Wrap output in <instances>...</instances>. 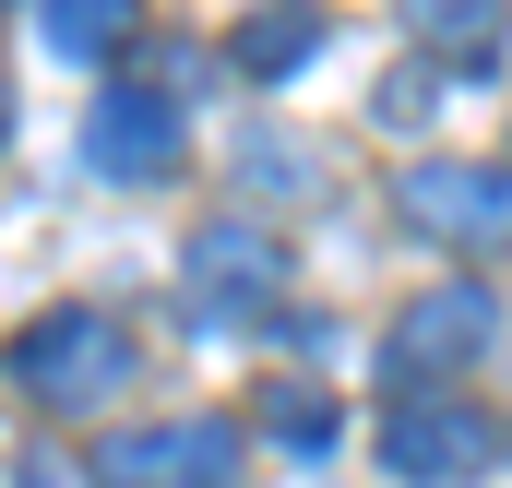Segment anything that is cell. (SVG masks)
Wrapping results in <instances>:
<instances>
[{
    "label": "cell",
    "mask_w": 512,
    "mask_h": 488,
    "mask_svg": "<svg viewBox=\"0 0 512 488\" xmlns=\"http://www.w3.org/2000/svg\"><path fill=\"white\" fill-rule=\"evenodd\" d=\"M0 369H12L36 405H108V393L131 381V334L108 322V310H72V298H60V310H36V322L12 334Z\"/></svg>",
    "instance_id": "1"
},
{
    "label": "cell",
    "mask_w": 512,
    "mask_h": 488,
    "mask_svg": "<svg viewBox=\"0 0 512 488\" xmlns=\"http://www.w3.org/2000/svg\"><path fill=\"white\" fill-rule=\"evenodd\" d=\"M501 334V298L477 286V274H453V286H429V298H405L393 310V334H382V369L417 393V381H441V369H465L477 346Z\"/></svg>",
    "instance_id": "2"
},
{
    "label": "cell",
    "mask_w": 512,
    "mask_h": 488,
    "mask_svg": "<svg viewBox=\"0 0 512 488\" xmlns=\"http://www.w3.org/2000/svg\"><path fill=\"white\" fill-rule=\"evenodd\" d=\"M108 488H239V429L227 417H167V429H120L96 453Z\"/></svg>",
    "instance_id": "3"
},
{
    "label": "cell",
    "mask_w": 512,
    "mask_h": 488,
    "mask_svg": "<svg viewBox=\"0 0 512 488\" xmlns=\"http://www.w3.org/2000/svg\"><path fill=\"white\" fill-rule=\"evenodd\" d=\"M382 465L405 488H465V477H489V417L453 405V393H405L382 417Z\"/></svg>",
    "instance_id": "4"
},
{
    "label": "cell",
    "mask_w": 512,
    "mask_h": 488,
    "mask_svg": "<svg viewBox=\"0 0 512 488\" xmlns=\"http://www.w3.org/2000/svg\"><path fill=\"white\" fill-rule=\"evenodd\" d=\"M84 167L120 179V191L167 179V167H179V108H167V84H108V96L84 108Z\"/></svg>",
    "instance_id": "5"
},
{
    "label": "cell",
    "mask_w": 512,
    "mask_h": 488,
    "mask_svg": "<svg viewBox=\"0 0 512 488\" xmlns=\"http://www.w3.org/2000/svg\"><path fill=\"white\" fill-rule=\"evenodd\" d=\"M405 215L453 250H501L512 239V167H405Z\"/></svg>",
    "instance_id": "6"
},
{
    "label": "cell",
    "mask_w": 512,
    "mask_h": 488,
    "mask_svg": "<svg viewBox=\"0 0 512 488\" xmlns=\"http://www.w3.org/2000/svg\"><path fill=\"white\" fill-rule=\"evenodd\" d=\"M179 274H191V298H203V310H274L286 250L262 239V227H239V215H203L191 250H179Z\"/></svg>",
    "instance_id": "7"
},
{
    "label": "cell",
    "mask_w": 512,
    "mask_h": 488,
    "mask_svg": "<svg viewBox=\"0 0 512 488\" xmlns=\"http://www.w3.org/2000/svg\"><path fill=\"white\" fill-rule=\"evenodd\" d=\"M393 12L429 60H501V36H512V0H393Z\"/></svg>",
    "instance_id": "8"
},
{
    "label": "cell",
    "mask_w": 512,
    "mask_h": 488,
    "mask_svg": "<svg viewBox=\"0 0 512 488\" xmlns=\"http://www.w3.org/2000/svg\"><path fill=\"white\" fill-rule=\"evenodd\" d=\"M322 36H334V24H322L310 0H274V12H251V24L227 36V48H239V72H251V84H286V72L322 48Z\"/></svg>",
    "instance_id": "9"
},
{
    "label": "cell",
    "mask_w": 512,
    "mask_h": 488,
    "mask_svg": "<svg viewBox=\"0 0 512 488\" xmlns=\"http://www.w3.org/2000/svg\"><path fill=\"white\" fill-rule=\"evenodd\" d=\"M36 36L60 60H120L131 48V0H36Z\"/></svg>",
    "instance_id": "10"
},
{
    "label": "cell",
    "mask_w": 512,
    "mask_h": 488,
    "mask_svg": "<svg viewBox=\"0 0 512 488\" xmlns=\"http://www.w3.org/2000/svg\"><path fill=\"white\" fill-rule=\"evenodd\" d=\"M310 167H322V155H310L298 131H239V179H251V191H310Z\"/></svg>",
    "instance_id": "11"
},
{
    "label": "cell",
    "mask_w": 512,
    "mask_h": 488,
    "mask_svg": "<svg viewBox=\"0 0 512 488\" xmlns=\"http://www.w3.org/2000/svg\"><path fill=\"white\" fill-rule=\"evenodd\" d=\"M262 429L310 453V441H334V393H322V381H274V393H262Z\"/></svg>",
    "instance_id": "12"
},
{
    "label": "cell",
    "mask_w": 512,
    "mask_h": 488,
    "mask_svg": "<svg viewBox=\"0 0 512 488\" xmlns=\"http://www.w3.org/2000/svg\"><path fill=\"white\" fill-rule=\"evenodd\" d=\"M429 108H441V72H429V60H405V72L382 84V120H393V131H417Z\"/></svg>",
    "instance_id": "13"
},
{
    "label": "cell",
    "mask_w": 512,
    "mask_h": 488,
    "mask_svg": "<svg viewBox=\"0 0 512 488\" xmlns=\"http://www.w3.org/2000/svg\"><path fill=\"white\" fill-rule=\"evenodd\" d=\"M0 120H12V108H0Z\"/></svg>",
    "instance_id": "14"
}]
</instances>
